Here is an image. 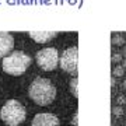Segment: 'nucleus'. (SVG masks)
<instances>
[{"label": "nucleus", "mask_w": 126, "mask_h": 126, "mask_svg": "<svg viewBox=\"0 0 126 126\" xmlns=\"http://www.w3.org/2000/svg\"><path fill=\"white\" fill-rule=\"evenodd\" d=\"M77 59H79V49L77 46L69 48L62 53L60 56V67L67 73H76L77 72Z\"/></svg>", "instance_id": "obj_5"}, {"label": "nucleus", "mask_w": 126, "mask_h": 126, "mask_svg": "<svg viewBox=\"0 0 126 126\" xmlns=\"http://www.w3.org/2000/svg\"><path fill=\"white\" fill-rule=\"evenodd\" d=\"M0 116L3 119L6 125L9 126H18L21 122L25 119L27 112L21 104L16 99H10L3 105V108L0 111Z\"/></svg>", "instance_id": "obj_3"}, {"label": "nucleus", "mask_w": 126, "mask_h": 126, "mask_svg": "<svg viewBox=\"0 0 126 126\" xmlns=\"http://www.w3.org/2000/svg\"><path fill=\"white\" fill-rule=\"evenodd\" d=\"M32 126H60L59 118L53 113H38L32 119Z\"/></svg>", "instance_id": "obj_6"}, {"label": "nucleus", "mask_w": 126, "mask_h": 126, "mask_svg": "<svg viewBox=\"0 0 126 126\" xmlns=\"http://www.w3.org/2000/svg\"><path fill=\"white\" fill-rule=\"evenodd\" d=\"M14 46V38L9 32H0V58L7 56Z\"/></svg>", "instance_id": "obj_7"}, {"label": "nucleus", "mask_w": 126, "mask_h": 126, "mask_svg": "<svg viewBox=\"0 0 126 126\" xmlns=\"http://www.w3.org/2000/svg\"><path fill=\"white\" fill-rule=\"evenodd\" d=\"M36 63L42 70L50 72L58 67L59 64V53L55 48H44L36 53Z\"/></svg>", "instance_id": "obj_4"}, {"label": "nucleus", "mask_w": 126, "mask_h": 126, "mask_svg": "<svg viewBox=\"0 0 126 126\" xmlns=\"http://www.w3.org/2000/svg\"><path fill=\"white\" fill-rule=\"evenodd\" d=\"M31 64V58L21 50H16L3 59V70L11 76H21Z\"/></svg>", "instance_id": "obj_2"}, {"label": "nucleus", "mask_w": 126, "mask_h": 126, "mask_svg": "<svg viewBox=\"0 0 126 126\" xmlns=\"http://www.w3.org/2000/svg\"><path fill=\"white\" fill-rule=\"evenodd\" d=\"M28 94L34 102L38 105H49L56 97V88L48 79L38 77L31 83L28 88Z\"/></svg>", "instance_id": "obj_1"}, {"label": "nucleus", "mask_w": 126, "mask_h": 126, "mask_svg": "<svg viewBox=\"0 0 126 126\" xmlns=\"http://www.w3.org/2000/svg\"><path fill=\"white\" fill-rule=\"evenodd\" d=\"M58 35L56 31H31L30 36L38 44H46Z\"/></svg>", "instance_id": "obj_8"}, {"label": "nucleus", "mask_w": 126, "mask_h": 126, "mask_svg": "<svg viewBox=\"0 0 126 126\" xmlns=\"http://www.w3.org/2000/svg\"><path fill=\"white\" fill-rule=\"evenodd\" d=\"M112 113L115 118H121L122 115H123V108H122L121 105H115L112 108Z\"/></svg>", "instance_id": "obj_9"}]
</instances>
